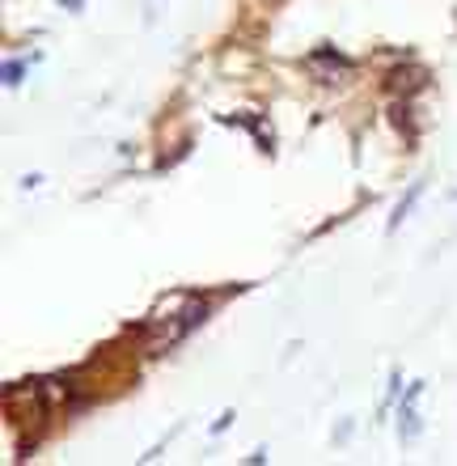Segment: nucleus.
Wrapping results in <instances>:
<instances>
[{"label":"nucleus","mask_w":457,"mask_h":466,"mask_svg":"<svg viewBox=\"0 0 457 466\" xmlns=\"http://www.w3.org/2000/svg\"><path fill=\"white\" fill-rule=\"evenodd\" d=\"M428 85V68H407V73H390V89L394 94H402V97H411V94H419Z\"/></svg>","instance_id":"obj_1"},{"label":"nucleus","mask_w":457,"mask_h":466,"mask_svg":"<svg viewBox=\"0 0 457 466\" xmlns=\"http://www.w3.org/2000/svg\"><path fill=\"white\" fill-rule=\"evenodd\" d=\"M21 73H26V64H21V59H9V64H4V85H18Z\"/></svg>","instance_id":"obj_2"}]
</instances>
